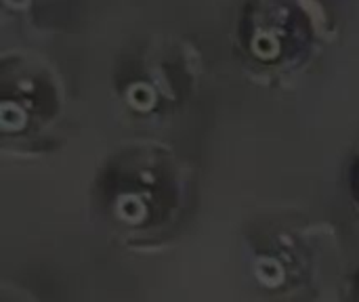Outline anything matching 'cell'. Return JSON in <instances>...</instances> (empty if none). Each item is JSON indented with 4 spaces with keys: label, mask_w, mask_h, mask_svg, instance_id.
Listing matches in <instances>:
<instances>
[{
    "label": "cell",
    "mask_w": 359,
    "mask_h": 302,
    "mask_svg": "<svg viewBox=\"0 0 359 302\" xmlns=\"http://www.w3.org/2000/svg\"><path fill=\"white\" fill-rule=\"evenodd\" d=\"M194 202V170L160 141H128L107 153L93 183L101 225L128 250H158L179 231Z\"/></svg>",
    "instance_id": "6da1fadb"
},
{
    "label": "cell",
    "mask_w": 359,
    "mask_h": 302,
    "mask_svg": "<svg viewBox=\"0 0 359 302\" xmlns=\"http://www.w3.org/2000/svg\"><path fill=\"white\" fill-rule=\"evenodd\" d=\"M337 38L328 0H244L233 23V46L248 76L284 86L309 71Z\"/></svg>",
    "instance_id": "7a4b0ae2"
},
{
    "label": "cell",
    "mask_w": 359,
    "mask_h": 302,
    "mask_svg": "<svg viewBox=\"0 0 359 302\" xmlns=\"http://www.w3.org/2000/svg\"><path fill=\"white\" fill-rule=\"evenodd\" d=\"M202 76V55L187 38L145 34L116 57L111 97L135 122L162 124L194 99Z\"/></svg>",
    "instance_id": "3957f363"
},
{
    "label": "cell",
    "mask_w": 359,
    "mask_h": 302,
    "mask_svg": "<svg viewBox=\"0 0 359 302\" xmlns=\"http://www.w3.org/2000/svg\"><path fill=\"white\" fill-rule=\"evenodd\" d=\"M67 116V86L50 59L6 50L0 67V135L4 149L42 153L55 145Z\"/></svg>",
    "instance_id": "277c9868"
},
{
    "label": "cell",
    "mask_w": 359,
    "mask_h": 302,
    "mask_svg": "<svg viewBox=\"0 0 359 302\" xmlns=\"http://www.w3.org/2000/svg\"><path fill=\"white\" fill-rule=\"evenodd\" d=\"M326 233L320 225L269 221L246 235V267L267 302H316L326 267Z\"/></svg>",
    "instance_id": "5b68a950"
},
{
    "label": "cell",
    "mask_w": 359,
    "mask_h": 302,
    "mask_svg": "<svg viewBox=\"0 0 359 302\" xmlns=\"http://www.w3.org/2000/svg\"><path fill=\"white\" fill-rule=\"evenodd\" d=\"M48 4H50V0H2L4 13L17 15L25 21H32V23L36 17L44 15Z\"/></svg>",
    "instance_id": "8992f818"
},
{
    "label": "cell",
    "mask_w": 359,
    "mask_h": 302,
    "mask_svg": "<svg viewBox=\"0 0 359 302\" xmlns=\"http://www.w3.org/2000/svg\"><path fill=\"white\" fill-rule=\"evenodd\" d=\"M345 181H347V189L349 195L355 204V208L359 210V149H355L345 166Z\"/></svg>",
    "instance_id": "52a82bcc"
},
{
    "label": "cell",
    "mask_w": 359,
    "mask_h": 302,
    "mask_svg": "<svg viewBox=\"0 0 359 302\" xmlns=\"http://www.w3.org/2000/svg\"><path fill=\"white\" fill-rule=\"evenodd\" d=\"M345 290H347V301L359 302V267L347 277L345 282Z\"/></svg>",
    "instance_id": "ba28073f"
}]
</instances>
